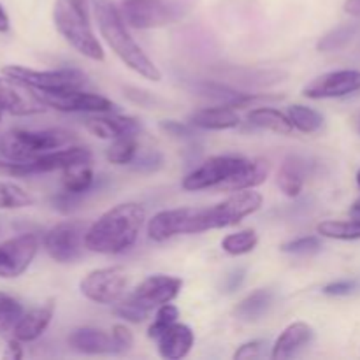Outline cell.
I'll use <instances>...</instances> for the list:
<instances>
[{
  "label": "cell",
  "instance_id": "49",
  "mask_svg": "<svg viewBox=\"0 0 360 360\" xmlns=\"http://www.w3.org/2000/svg\"><path fill=\"white\" fill-rule=\"evenodd\" d=\"M9 25H11L9 16H7L6 9H4L2 4H0V34H4V32L9 30Z\"/></svg>",
  "mask_w": 360,
  "mask_h": 360
},
{
  "label": "cell",
  "instance_id": "54",
  "mask_svg": "<svg viewBox=\"0 0 360 360\" xmlns=\"http://www.w3.org/2000/svg\"><path fill=\"white\" fill-rule=\"evenodd\" d=\"M357 58L360 60V44H359V48H357Z\"/></svg>",
  "mask_w": 360,
  "mask_h": 360
},
{
  "label": "cell",
  "instance_id": "45",
  "mask_svg": "<svg viewBox=\"0 0 360 360\" xmlns=\"http://www.w3.org/2000/svg\"><path fill=\"white\" fill-rule=\"evenodd\" d=\"M264 347H266V343L264 341H248V343L241 345V347L236 350L234 354V359H257L262 355V350Z\"/></svg>",
  "mask_w": 360,
  "mask_h": 360
},
{
  "label": "cell",
  "instance_id": "23",
  "mask_svg": "<svg viewBox=\"0 0 360 360\" xmlns=\"http://www.w3.org/2000/svg\"><path fill=\"white\" fill-rule=\"evenodd\" d=\"M188 123L200 130H232L238 129L241 120H239V115L234 111V108L217 104L192 112Z\"/></svg>",
  "mask_w": 360,
  "mask_h": 360
},
{
  "label": "cell",
  "instance_id": "9",
  "mask_svg": "<svg viewBox=\"0 0 360 360\" xmlns=\"http://www.w3.org/2000/svg\"><path fill=\"white\" fill-rule=\"evenodd\" d=\"M129 276L123 267H102L88 273L81 280L79 290L88 301L97 304H116L125 295Z\"/></svg>",
  "mask_w": 360,
  "mask_h": 360
},
{
  "label": "cell",
  "instance_id": "24",
  "mask_svg": "<svg viewBox=\"0 0 360 360\" xmlns=\"http://www.w3.org/2000/svg\"><path fill=\"white\" fill-rule=\"evenodd\" d=\"M53 319V306H41V308H34L30 311L23 313L18 326L14 327L13 336L20 340L21 343H30V341L39 340L48 329Z\"/></svg>",
  "mask_w": 360,
  "mask_h": 360
},
{
  "label": "cell",
  "instance_id": "18",
  "mask_svg": "<svg viewBox=\"0 0 360 360\" xmlns=\"http://www.w3.org/2000/svg\"><path fill=\"white\" fill-rule=\"evenodd\" d=\"M88 132L98 139H116L122 136H136L139 132V123L136 118L122 116L118 112H98L84 120Z\"/></svg>",
  "mask_w": 360,
  "mask_h": 360
},
{
  "label": "cell",
  "instance_id": "48",
  "mask_svg": "<svg viewBox=\"0 0 360 360\" xmlns=\"http://www.w3.org/2000/svg\"><path fill=\"white\" fill-rule=\"evenodd\" d=\"M345 13L354 18H360V0H347L343 6Z\"/></svg>",
  "mask_w": 360,
  "mask_h": 360
},
{
  "label": "cell",
  "instance_id": "1",
  "mask_svg": "<svg viewBox=\"0 0 360 360\" xmlns=\"http://www.w3.org/2000/svg\"><path fill=\"white\" fill-rule=\"evenodd\" d=\"M146 220V211L137 202H123L111 207L88 227L84 245L88 252L118 255L136 245Z\"/></svg>",
  "mask_w": 360,
  "mask_h": 360
},
{
  "label": "cell",
  "instance_id": "31",
  "mask_svg": "<svg viewBox=\"0 0 360 360\" xmlns=\"http://www.w3.org/2000/svg\"><path fill=\"white\" fill-rule=\"evenodd\" d=\"M287 115L290 118L294 129H297L302 134H315L323 127V116L316 109L308 108V105H290Z\"/></svg>",
  "mask_w": 360,
  "mask_h": 360
},
{
  "label": "cell",
  "instance_id": "28",
  "mask_svg": "<svg viewBox=\"0 0 360 360\" xmlns=\"http://www.w3.org/2000/svg\"><path fill=\"white\" fill-rule=\"evenodd\" d=\"M246 120L252 127L262 130H271L274 134H280V136H288L294 130L290 118L285 112L278 111L274 108H257L246 115Z\"/></svg>",
  "mask_w": 360,
  "mask_h": 360
},
{
  "label": "cell",
  "instance_id": "12",
  "mask_svg": "<svg viewBox=\"0 0 360 360\" xmlns=\"http://www.w3.org/2000/svg\"><path fill=\"white\" fill-rule=\"evenodd\" d=\"M262 193L257 192L255 188L238 190L217 206L207 207V211H210V231L234 227L246 217L257 213L262 207Z\"/></svg>",
  "mask_w": 360,
  "mask_h": 360
},
{
  "label": "cell",
  "instance_id": "20",
  "mask_svg": "<svg viewBox=\"0 0 360 360\" xmlns=\"http://www.w3.org/2000/svg\"><path fill=\"white\" fill-rule=\"evenodd\" d=\"M69 347L72 350L84 355H104V354H118L115 340L111 334L95 327H79L74 329L69 336Z\"/></svg>",
  "mask_w": 360,
  "mask_h": 360
},
{
  "label": "cell",
  "instance_id": "43",
  "mask_svg": "<svg viewBox=\"0 0 360 360\" xmlns=\"http://www.w3.org/2000/svg\"><path fill=\"white\" fill-rule=\"evenodd\" d=\"M359 283L355 280H338L323 287V294L329 297H347L357 290Z\"/></svg>",
  "mask_w": 360,
  "mask_h": 360
},
{
  "label": "cell",
  "instance_id": "53",
  "mask_svg": "<svg viewBox=\"0 0 360 360\" xmlns=\"http://www.w3.org/2000/svg\"><path fill=\"white\" fill-rule=\"evenodd\" d=\"M2 231H4V225H2V220H0V234H2Z\"/></svg>",
  "mask_w": 360,
  "mask_h": 360
},
{
  "label": "cell",
  "instance_id": "22",
  "mask_svg": "<svg viewBox=\"0 0 360 360\" xmlns=\"http://www.w3.org/2000/svg\"><path fill=\"white\" fill-rule=\"evenodd\" d=\"M309 174H311V164L306 158L290 155V157L285 158L280 171H278V186L285 195L295 199V197L301 195L304 181Z\"/></svg>",
  "mask_w": 360,
  "mask_h": 360
},
{
  "label": "cell",
  "instance_id": "52",
  "mask_svg": "<svg viewBox=\"0 0 360 360\" xmlns=\"http://www.w3.org/2000/svg\"><path fill=\"white\" fill-rule=\"evenodd\" d=\"M357 129H359V134H360V115H359V120H357Z\"/></svg>",
  "mask_w": 360,
  "mask_h": 360
},
{
  "label": "cell",
  "instance_id": "3",
  "mask_svg": "<svg viewBox=\"0 0 360 360\" xmlns=\"http://www.w3.org/2000/svg\"><path fill=\"white\" fill-rule=\"evenodd\" d=\"M53 21L58 34L77 53L94 62H104V48L88 20L86 4L81 0H56L53 7Z\"/></svg>",
  "mask_w": 360,
  "mask_h": 360
},
{
  "label": "cell",
  "instance_id": "8",
  "mask_svg": "<svg viewBox=\"0 0 360 360\" xmlns=\"http://www.w3.org/2000/svg\"><path fill=\"white\" fill-rule=\"evenodd\" d=\"M88 227L90 225H86L84 221L76 220H67L55 225L44 234V239H42L44 250L56 262H74L81 257L83 248H86L84 238H86Z\"/></svg>",
  "mask_w": 360,
  "mask_h": 360
},
{
  "label": "cell",
  "instance_id": "33",
  "mask_svg": "<svg viewBox=\"0 0 360 360\" xmlns=\"http://www.w3.org/2000/svg\"><path fill=\"white\" fill-rule=\"evenodd\" d=\"M137 150H139V144H137L136 136L116 137L112 139L111 146L105 150V158L115 165L132 164L134 158L137 157Z\"/></svg>",
  "mask_w": 360,
  "mask_h": 360
},
{
  "label": "cell",
  "instance_id": "21",
  "mask_svg": "<svg viewBox=\"0 0 360 360\" xmlns=\"http://www.w3.org/2000/svg\"><path fill=\"white\" fill-rule=\"evenodd\" d=\"M193 343H195V336L193 330L185 323H172L167 330L160 334L157 340L158 354L162 359L167 360H179L190 354Z\"/></svg>",
  "mask_w": 360,
  "mask_h": 360
},
{
  "label": "cell",
  "instance_id": "56",
  "mask_svg": "<svg viewBox=\"0 0 360 360\" xmlns=\"http://www.w3.org/2000/svg\"><path fill=\"white\" fill-rule=\"evenodd\" d=\"M81 2H84V4H86V0H81Z\"/></svg>",
  "mask_w": 360,
  "mask_h": 360
},
{
  "label": "cell",
  "instance_id": "37",
  "mask_svg": "<svg viewBox=\"0 0 360 360\" xmlns=\"http://www.w3.org/2000/svg\"><path fill=\"white\" fill-rule=\"evenodd\" d=\"M287 76L281 70H232V77L239 83L245 84H253V86H269V84H276L280 81H283V77Z\"/></svg>",
  "mask_w": 360,
  "mask_h": 360
},
{
  "label": "cell",
  "instance_id": "19",
  "mask_svg": "<svg viewBox=\"0 0 360 360\" xmlns=\"http://www.w3.org/2000/svg\"><path fill=\"white\" fill-rule=\"evenodd\" d=\"M315 340V330L309 323L306 322H294L288 327H285L283 333L274 343L271 359L274 360H287L297 357L302 350L309 347Z\"/></svg>",
  "mask_w": 360,
  "mask_h": 360
},
{
  "label": "cell",
  "instance_id": "6",
  "mask_svg": "<svg viewBox=\"0 0 360 360\" xmlns=\"http://www.w3.org/2000/svg\"><path fill=\"white\" fill-rule=\"evenodd\" d=\"M4 76L21 81L23 84L37 91H63L79 90L86 84V76L77 69H56V70H35L23 65L2 67Z\"/></svg>",
  "mask_w": 360,
  "mask_h": 360
},
{
  "label": "cell",
  "instance_id": "38",
  "mask_svg": "<svg viewBox=\"0 0 360 360\" xmlns=\"http://www.w3.org/2000/svg\"><path fill=\"white\" fill-rule=\"evenodd\" d=\"M115 315L123 319L125 322L130 323H141L144 320L150 319L151 309H148L146 306H143L141 302H137L132 295L125 299H120L115 306Z\"/></svg>",
  "mask_w": 360,
  "mask_h": 360
},
{
  "label": "cell",
  "instance_id": "34",
  "mask_svg": "<svg viewBox=\"0 0 360 360\" xmlns=\"http://www.w3.org/2000/svg\"><path fill=\"white\" fill-rule=\"evenodd\" d=\"M91 183H94V171H91L90 164L74 165V167L63 171V190L67 192L83 195L91 188Z\"/></svg>",
  "mask_w": 360,
  "mask_h": 360
},
{
  "label": "cell",
  "instance_id": "16",
  "mask_svg": "<svg viewBox=\"0 0 360 360\" xmlns=\"http://www.w3.org/2000/svg\"><path fill=\"white\" fill-rule=\"evenodd\" d=\"M44 102L30 86L9 76L0 77V109L14 116L37 115L44 111Z\"/></svg>",
  "mask_w": 360,
  "mask_h": 360
},
{
  "label": "cell",
  "instance_id": "51",
  "mask_svg": "<svg viewBox=\"0 0 360 360\" xmlns=\"http://www.w3.org/2000/svg\"><path fill=\"white\" fill-rule=\"evenodd\" d=\"M357 185H359V188H360V169L357 171Z\"/></svg>",
  "mask_w": 360,
  "mask_h": 360
},
{
  "label": "cell",
  "instance_id": "29",
  "mask_svg": "<svg viewBox=\"0 0 360 360\" xmlns=\"http://www.w3.org/2000/svg\"><path fill=\"white\" fill-rule=\"evenodd\" d=\"M360 30L359 23H343L338 25L336 28L329 30L327 34H323L320 37V41L316 42V49L322 53H333L338 49H343L357 37Z\"/></svg>",
  "mask_w": 360,
  "mask_h": 360
},
{
  "label": "cell",
  "instance_id": "44",
  "mask_svg": "<svg viewBox=\"0 0 360 360\" xmlns=\"http://www.w3.org/2000/svg\"><path fill=\"white\" fill-rule=\"evenodd\" d=\"M245 278H246L245 267H236V269H232L231 273L225 274L224 283H221V292H225V294H234L236 290L241 288Z\"/></svg>",
  "mask_w": 360,
  "mask_h": 360
},
{
  "label": "cell",
  "instance_id": "32",
  "mask_svg": "<svg viewBox=\"0 0 360 360\" xmlns=\"http://www.w3.org/2000/svg\"><path fill=\"white\" fill-rule=\"evenodd\" d=\"M259 245V236L253 229H245V231L234 232L224 238L221 241V250L231 257H241L246 253H252Z\"/></svg>",
  "mask_w": 360,
  "mask_h": 360
},
{
  "label": "cell",
  "instance_id": "2",
  "mask_svg": "<svg viewBox=\"0 0 360 360\" xmlns=\"http://www.w3.org/2000/svg\"><path fill=\"white\" fill-rule=\"evenodd\" d=\"M91 4H94V14L98 30L109 48L112 49V53L130 70L139 74L144 79L155 81V83L160 81L162 72L155 65L153 60L143 51V48L134 41L122 16V11L118 9L115 0H91Z\"/></svg>",
  "mask_w": 360,
  "mask_h": 360
},
{
  "label": "cell",
  "instance_id": "30",
  "mask_svg": "<svg viewBox=\"0 0 360 360\" xmlns=\"http://www.w3.org/2000/svg\"><path fill=\"white\" fill-rule=\"evenodd\" d=\"M316 232L327 239L357 241V239H360V218H352V220H326L316 225Z\"/></svg>",
  "mask_w": 360,
  "mask_h": 360
},
{
  "label": "cell",
  "instance_id": "17",
  "mask_svg": "<svg viewBox=\"0 0 360 360\" xmlns=\"http://www.w3.org/2000/svg\"><path fill=\"white\" fill-rule=\"evenodd\" d=\"M181 287L183 281L179 278L167 276V274H153V276H148L146 280L141 281L130 295L153 311L158 306L174 301Z\"/></svg>",
  "mask_w": 360,
  "mask_h": 360
},
{
  "label": "cell",
  "instance_id": "25",
  "mask_svg": "<svg viewBox=\"0 0 360 360\" xmlns=\"http://www.w3.org/2000/svg\"><path fill=\"white\" fill-rule=\"evenodd\" d=\"M197 91L202 97L214 101L218 105H229V108H245V105L252 104L253 101L262 98L260 95L243 94V91H238L221 83H202L197 86Z\"/></svg>",
  "mask_w": 360,
  "mask_h": 360
},
{
  "label": "cell",
  "instance_id": "26",
  "mask_svg": "<svg viewBox=\"0 0 360 360\" xmlns=\"http://www.w3.org/2000/svg\"><path fill=\"white\" fill-rule=\"evenodd\" d=\"M269 176V162L262 160V158H255V160H248V164L243 167L241 172L224 183V190L229 192H238V190L246 188H257L262 185Z\"/></svg>",
  "mask_w": 360,
  "mask_h": 360
},
{
  "label": "cell",
  "instance_id": "15",
  "mask_svg": "<svg viewBox=\"0 0 360 360\" xmlns=\"http://www.w3.org/2000/svg\"><path fill=\"white\" fill-rule=\"evenodd\" d=\"M355 91H360V70L343 69L315 77L308 86H304L302 95L313 101H322V98L347 97Z\"/></svg>",
  "mask_w": 360,
  "mask_h": 360
},
{
  "label": "cell",
  "instance_id": "40",
  "mask_svg": "<svg viewBox=\"0 0 360 360\" xmlns=\"http://www.w3.org/2000/svg\"><path fill=\"white\" fill-rule=\"evenodd\" d=\"M280 250L283 253H290V255L309 257L322 250V241L316 236H302V238L292 239V241L281 245Z\"/></svg>",
  "mask_w": 360,
  "mask_h": 360
},
{
  "label": "cell",
  "instance_id": "50",
  "mask_svg": "<svg viewBox=\"0 0 360 360\" xmlns=\"http://www.w3.org/2000/svg\"><path fill=\"white\" fill-rule=\"evenodd\" d=\"M350 214L354 218H360V197L357 200H355L354 204H352V207H350Z\"/></svg>",
  "mask_w": 360,
  "mask_h": 360
},
{
  "label": "cell",
  "instance_id": "13",
  "mask_svg": "<svg viewBox=\"0 0 360 360\" xmlns=\"http://www.w3.org/2000/svg\"><path fill=\"white\" fill-rule=\"evenodd\" d=\"M120 11L125 23L137 30L160 28L176 20V11L164 0H123Z\"/></svg>",
  "mask_w": 360,
  "mask_h": 360
},
{
  "label": "cell",
  "instance_id": "46",
  "mask_svg": "<svg viewBox=\"0 0 360 360\" xmlns=\"http://www.w3.org/2000/svg\"><path fill=\"white\" fill-rule=\"evenodd\" d=\"M132 164H137L136 165L137 171H155V169L160 167L162 158L158 157L157 153H150V155H146V157L134 158Z\"/></svg>",
  "mask_w": 360,
  "mask_h": 360
},
{
  "label": "cell",
  "instance_id": "55",
  "mask_svg": "<svg viewBox=\"0 0 360 360\" xmlns=\"http://www.w3.org/2000/svg\"><path fill=\"white\" fill-rule=\"evenodd\" d=\"M2 112H4V111H2V109H0V118H2Z\"/></svg>",
  "mask_w": 360,
  "mask_h": 360
},
{
  "label": "cell",
  "instance_id": "10",
  "mask_svg": "<svg viewBox=\"0 0 360 360\" xmlns=\"http://www.w3.org/2000/svg\"><path fill=\"white\" fill-rule=\"evenodd\" d=\"M91 151L84 146H67L60 150L48 151L41 157L34 158L25 164H6L7 171L16 176L27 174H46V172L65 171V169L74 167V165L90 164Z\"/></svg>",
  "mask_w": 360,
  "mask_h": 360
},
{
  "label": "cell",
  "instance_id": "41",
  "mask_svg": "<svg viewBox=\"0 0 360 360\" xmlns=\"http://www.w3.org/2000/svg\"><path fill=\"white\" fill-rule=\"evenodd\" d=\"M160 129L167 136L176 137V139H190V137L195 136V127L190 125V123L176 122V120H164V122H160Z\"/></svg>",
  "mask_w": 360,
  "mask_h": 360
},
{
  "label": "cell",
  "instance_id": "14",
  "mask_svg": "<svg viewBox=\"0 0 360 360\" xmlns=\"http://www.w3.org/2000/svg\"><path fill=\"white\" fill-rule=\"evenodd\" d=\"M39 252V238L35 234H21L0 245V278L13 280L21 276L34 262Z\"/></svg>",
  "mask_w": 360,
  "mask_h": 360
},
{
  "label": "cell",
  "instance_id": "5",
  "mask_svg": "<svg viewBox=\"0 0 360 360\" xmlns=\"http://www.w3.org/2000/svg\"><path fill=\"white\" fill-rule=\"evenodd\" d=\"M210 231V211L207 207H178L164 210L153 214L148 221V238L155 243L181 234H200Z\"/></svg>",
  "mask_w": 360,
  "mask_h": 360
},
{
  "label": "cell",
  "instance_id": "39",
  "mask_svg": "<svg viewBox=\"0 0 360 360\" xmlns=\"http://www.w3.org/2000/svg\"><path fill=\"white\" fill-rule=\"evenodd\" d=\"M178 319H179V309L176 308L174 304L167 302V304L158 306L157 313H155L153 323H151L150 329H148V338L157 341L164 330H167L172 323L178 322Z\"/></svg>",
  "mask_w": 360,
  "mask_h": 360
},
{
  "label": "cell",
  "instance_id": "4",
  "mask_svg": "<svg viewBox=\"0 0 360 360\" xmlns=\"http://www.w3.org/2000/svg\"><path fill=\"white\" fill-rule=\"evenodd\" d=\"M72 141H76L74 134L63 129H11L0 136V157L11 164H25L48 151L70 146Z\"/></svg>",
  "mask_w": 360,
  "mask_h": 360
},
{
  "label": "cell",
  "instance_id": "7",
  "mask_svg": "<svg viewBox=\"0 0 360 360\" xmlns=\"http://www.w3.org/2000/svg\"><path fill=\"white\" fill-rule=\"evenodd\" d=\"M250 158L238 157V155H218L211 157L193 169L190 174L183 178L181 186L186 192H199V190L213 188V186H221L229 179L234 178L238 172L243 171Z\"/></svg>",
  "mask_w": 360,
  "mask_h": 360
},
{
  "label": "cell",
  "instance_id": "47",
  "mask_svg": "<svg viewBox=\"0 0 360 360\" xmlns=\"http://www.w3.org/2000/svg\"><path fill=\"white\" fill-rule=\"evenodd\" d=\"M6 357L7 359H21L23 357V350H21V341L20 340H11L9 345H7V352H6Z\"/></svg>",
  "mask_w": 360,
  "mask_h": 360
},
{
  "label": "cell",
  "instance_id": "27",
  "mask_svg": "<svg viewBox=\"0 0 360 360\" xmlns=\"http://www.w3.org/2000/svg\"><path fill=\"white\" fill-rule=\"evenodd\" d=\"M274 302V294L267 288H257L246 295L234 308V315L243 322H257L271 309Z\"/></svg>",
  "mask_w": 360,
  "mask_h": 360
},
{
  "label": "cell",
  "instance_id": "36",
  "mask_svg": "<svg viewBox=\"0 0 360 360\" xmlns=\"http://www.w3.org/2000/svg\"><path fill=\"white\" fill-rule=\"evenodd\" d=\"M25 309L20 304V301L0 292V336L13 333Z\"/></svg>",
  "mask_w": 360,
  "mask_h": 360
},
{
  "label": "cell",
  "instance_id": "35",
  "mask_svg": "<svg viewBox=\"0 0 360 360\" xmlns=\"http://www.w3.org/2000/svg\"><path fill=\"white\" fill-rule=\"evenodd\" d=\"M34 204V197L11 181H0V210H21Z\"/></svg>",
  "mask_w": 360,
  "mask_h": 360
},
{
  "label": "cell",
  "instance_id": "11",
  "mask_svg": "<svg viewBox=\"0 0 360 360\" xmlns=\"http://www.w3.org/2000/svg\"><path fill=\"white\" fill-rule=\"evenodd\" d=\"M34 91L48 108H53L62 112H88V115H98V112L118 111V105L112 101H109V98H105L104 95L90 94V91H84L83 88L63 91Z\"/></svg>",
  "mask_w": 360,
  "mask_h": 360
},
{
  "label": "cell",
  "instance_id": "42",
  "mask_svg": "<svg viewBox=\"0 0 360 360\" xmlns=\"http://www.w3.org/2000/svg\"><path fill=\"white\" fill-rule=\"evenodd\" d=\"M111 336L112 340H115L116 348H118V354H123V352L132 348L134 334L132 330H130L127 326H123V323H116V326H112Z\"/></svg>",
  "mask_w": 360,
  "mask_h": 360
}]
</instances>
